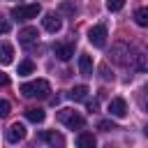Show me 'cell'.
Wrapping results in <instances>:
<instances>
[{"instance_id":"1","label":"cell","mask_w":148,"mask_h":148,"mask_svg":"<svg viewBox=\"0 0 148 148\" xmlns=\"http://www.w3.org/2000/svg\"><path fill=\"white\" fill-rule=\"evenodd\" d=\"M18 90H21L25 97H30V99H46L49 92H51V83H49L46 79H37V81L23 83Z\"/></svg>"},{"instance_id":"2","label":"cell","mask_w":148,"mask_h":148,"mask_svg":"<svg viewBox=\"0 0 148 148\" xmlns=\"http://www.w3.org/2000/svg\"><path fill=\"white\" fill-rule=\"evenodd\" d=\"M42 12V7L37 5V2H30V5H18V7H12V16L16 18V21H30V18H35L37 14Z\"/></svg>"},{"instance_id":"3","label":"cell","mask_w":148,"mask_h":148,"mask_svg":"<svg viewBox=\"0 0 148 148\" xmlns=\"http://www.w3.org/2000/svg\"><path fill=\"white\" fill-rule=\"evenodd\" d=\"M58 120H60L65 127H69V130H81V127H83V118H81L74 109H60V111H58Z\"/></svg>"},{"instance_id":"4","label":"cell","mask_w":148,"mask_h":148,"mask_svg":"<svg viewBox=\"0 0 148 148\" xmlns=\"http://www.w3.org/2000/svg\"><path fill=\"white\" fill-rule=\"evenodd\" d=\"M88 42L95 46V49H104L106 46V25H92L88 30Z\"/></svg>"},{"instance_id":"5","label":"cell","mask_w":148,"mask_h":148,"mask_svg":"<svg viewBox=\"0 0 148 148\" xmlns=\"http://www.w3.org/2000/svg\"><path fill=\"white\" fill-rule=\"evenodd\" d=\"M42 25H44V30L46 32H60V28H62V21H60V16L58 14H44V18H42Z\"/></svg>"},{"instance_id":"6","label":"cell","mask_w":148,"mask_h":148,"mask_svg":"<svg viewBox=\"0 0 148 148\" xmlns=\"http://www.w3.org/2000/svg\"><path fill=\"white\" fill-rule=\"evenodd\" d=\"M109 113H111L113 118H125V116H127V102H125L123 97H113V99L109 102Z\"/></svg>"},{"instance_id":"7","label":"cell","mask_w":148,"mask_h":148,"mask_svg":"<svg viewBox=\"0 0 148 148\" xmlns=\"http://www.w3.org/2000/svg\"><path fill=\"white\" fill-rule=\"evenodd\" d=\"M23 139H25V125H23V123L9 125V130H7V141H9V143H18V141H23Z\"/></svg>"},{"instance_id":"8","label":"cell","mask_w":148,"mask_h":148,"mask_svg":"<svg viewBox=\"0 0 148 148\" xmlns=\"http://www.w3.org/2000/svg\"><path fill=\"white\" fill-rule=\"evenodd\" d=\"M39 141L51 143V146H65V136L58 134V132H42L39 134Z\"/></svg>"},{"instance_id":"9","label":"cell","mask_w":148,"mask_h":148,"mask_svg":"<svg viewBox=\"0 0 148 148\" xmlns=\"http://www.w3.org/2000/svg\"><path fill=\"white\" fill-rule=\"evenodd\" d=\"M79 72L81 76H92V58L90 56H79Z\"/></svg>"},{"instance_id":"10","label":"cell","mask_w":148,"mask_h":148,"mask_svg":"<svg viewBox=\"0 0 148 148\" xmlns=\"http://www.w3.org/2000/svg\"><path fill=\"white\" fill-rule=\"evenodd\" d=\"M12 60H14V46L7 44V42H2L0 44V62L2 65H9Z\"/></svg>"},{"instance_id":"11","label":"cell","mask_w":148,"mask_h":148,"mask_svg":"<svg viewBox=\"0 0 148 148\" xmlns=\"http://www.w3.org/2000/svg\"><path fill=\"white\" fill-rule=\"evenodd\" d=\"M37 37H39V32H37V28H32V25H28V28L18 30V39H21L23 44H28V42H35Z\"/></svg>"},{"instance_id":"12","label":"cell","mask_w":148,"mask_h":148,"mask_svg":"<svg viewBox=\"0 0 148 148\" xmlns=\"http://www.w3.org/2000/svg\"><path fill=\"white\" fill-rule=\"evenodd\" d=\"M67 97H69L72 102H83V99L88 97V88H86V86H74V88L67 92Z\"/></svg>"},{"instance_id":"13","label":"cell","mask_w":148,"mask_h":148,"mask_svg":"<svg viewBox=\"0 0 148 148\" xmlns=\"http://www.w3.org/2000/svg\"><path fill=\"white\" fill-rule=\"evenodd\" d=\"M56 56L60 60H69L74 56V44H58L56 46Z\"/></svg>"},{"instance_id":"14","label":"cell","mask_w":148,"mask_h":148,"mask_svg":"<svg viewBox=\"0 0 148 148\" xmlns=\"http://www.w3.org/2000/svg\"><path fill=\"white\" fill-rule=\"evenodd\" d=\"M95 143H97V141H95V136H92L90 132H81L79 139H76V146H79V148H95Z\"/></svg>"},{"instance_id":"15","label":"cell","mask_w":148,"mask_h":148,"mask_svg":"<svg viewBox=\"0 0 148 148\" xmlns=\"http://www.w3.org/2000/svg\"><path fill=\"white\" fill-rule=\"evenodd\" d=\"M25 118H28L30 123H44L46 113H44L42 109H25Z\"/></svg>"},{"instance_id":"16","label":"cell","mask_w":148,"mask_h":148,"mask_svg":"<svg viewBox=\"0 0 148 148\" xmlns=\"http://www.w3.org/2000/svg\"><path fill=\"white\" fill-rule=\"evenodd\" d=\"M134 21H136V25H141V28H146V25H148V9H143V7H139V9L134 12Z\"/></svg>"},{"instance_id":"17","label":"cell","mask_w":148,"mask_h":148,"mask_svg":"<svg viewBox=\"0 0 148 148\" xmlns=\"http://www.w3.org/2000/svg\"><path fill=\"white\" fill-rule=\"evenodd\" d=\"M32 72H35V62H32V60L18 62V74H21V76H28V74H32Z\"/></svg>"},{"instance_id":"18","label":"cell","mask_w":148,"mask_h":148,"mask_svg":"<svg viewBox=\"0 0 148 148\" xmlns=\"http://www.w3.org/2000/svg\"><path fill=\"white\" fill-rule=\"evenodd\" d=\"M60 14H69V16H74V14H76V5H74L72 0H62V2H60Z\"/></svg>"},{"instance_id":"19","label":"cell","mask_w":148,"mask_h":148,"mask_svg":"<svg viewBox=\"0 0 148 148\" xmlns=\"http://www.w3.org/2000/svg\"><path fill=\"white\" fill-rule=\"evenodd\" d=\"M125 7V0H106V9L109 12H120Z\"/></svg>"},{"instance_id":"20","label":"cell","mask_w":148,"mask_h":148,"mask_svg":"<svg viewBox=\"0 0 148 148\" xmlns=\"http://www.w3.org/2000/svg\"><path fill=\"white\" fill-rule=\"evenodd\" d=\"M97 130H102V132H111V130H118V127H116L113 120H99V123H97Z\"/></svg>"},{"instance_id":"21","label":"cell","mask_w":148,"mask_h":148,"mask_svg":"<svg viewBox=\"0 0 148 148\" xmlns=\"http://www.w3.org/2000/svg\"><path fill=\"white\" fill-rule=\"evenodd\" d=\"M9 111H12V104H9L7 99H0V118H7Z\"/></svg>"},{"instance_id":"22","label":"cell","mask_w":148,"mask_h":148,"mask_svg":"<svg viewBox=\"0 0 148 148\" xmlns=\"http://www.w3.org/2000/svg\"><path fill=\"white\" fill-rule=\"evenodd\" d=\"M12 30V23L5 18V16H0V35H5V32H9Z\"/></svg>"},{"instance_id":"23","label":"cell","mask_w":148,"mask_h":148,"mask_svg":"<svg viewBox=\"0 0 148 148\" xmlns=\"http://www.w3.org/2000/svg\"><path fill=\"white\" fill-rule=\"evenodd\" d=\"M99 72H102V79H106V81L111 79V74H109V67H106V65H102V67H99Z\"/></svg>"},{"instance_id":"24","label":"cell","mask_w":148,"mask_h":148,"mask_svg":"<svg viewBox=\"0 0 148 148\" xmlns=\"http://www.w3.org/2000/svg\"><path fill=\"white\" fill-rule=\"evenodd\" d=\"M0 86H9V76L0 72Z\"/></svg>"},{"instance_id":"25","label":"cell","mask_w":148,"mask_h":148,"mask_svg":"<svg viewBox=\"0 0 148 148\" xmlns=\"http://www.w3.org/2000/svg\"><path fill=\"white\" fill-rule=\"evenodd\" d=\"M88 111L95 113V111H97V102H88Z\"/></svg>"}]
</instances>
